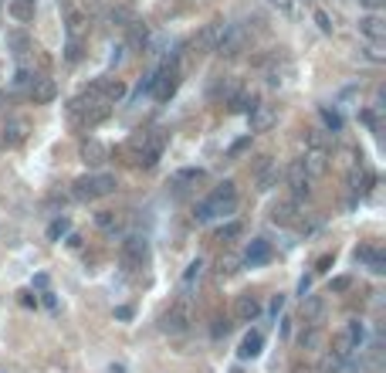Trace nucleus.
Masks as SVG:
<instances>
[{
	"label": "nucleus",
	"mask_w": 386,
	"mask_h": 373,
	"mask_svg": "<svg viewBox=\"0 0 386 373\" xmlns=\"http://www.w3.org/2000/svg\"><path fill=\"white\" fill-rule=\"evenodd\" d=\"M163 143H166V136H163V129H150V133H136L132 139L126 143V153L129 163L132 166H156L159 163V153H163Z\"/></svg>",
	"instance_id": "1"
},
{
	"label": "nucleus",
	"mask_w": 386,
	"mask_h": 373,
	"mask_svg": "<svg viewBox=\"0 0 386 373\" xmlns=\"http://www.w3.org/2000/svg\"><path fill=\"white\" fill-rule=\"evenodd\" d=\"M234 207H237V186L227 180V184L217 186V190H214L207 200H200V204H197V214H193V217H197L200 224H207L210 217H217V214H231Z\"/></svg>",
	"instance_id": "2"
},
{
	"label": "nucleus",
	"mask_w": 386,
	"mask_h": 373,
	"mask_svg": "<svg viewBox=\"0 0 386 373\" xmlns=\"http://www.w3.org/2000/svg\"><path fill=\"white\" fill-rule=\"evenodd\" d=\"M115 190V177L112 173H88V177H78L72 184V197L75 200H95Z\"/></svg>",
	"instance_id": "3"
},
{
	"label": "nucleus",
	"mask_w": 386,
	"mask_h": 373,
	"mask_svg": "<svg viewBox=\"0 0 386 373\" xmlns=\"http://www.w3.org/2000/svg\"><path fill=\"white\" fill-rule=\"evenodd\" d=\"M227 31H231V21H224V17H217V21H210V24L193 38V48L204 54V51H217L220 48V41L227 38Z\"/></svg>",
	"instance_id": "4"
},
{
	"label": "nucleus",
	"mask_w": 386,
	"mask_h": 373,
	"mask_svg": "<svg viewBox=\"0 0 386 373\" xmlns=\"http://www.w3.org/2000/svg\"><path fill=\"white\" fill-rule=\"evenodd\" d=\"M146 258H150V241L146 238L132 235V238L122 241V265L126 268H143Z\"/></svg>",
	"instance_id": "5"
},
{
	"label": "nucleus",
	"mask_w": 386,
	"mask_h": 373,
	"mask_svg": "<svg viewBox=\"0 0 386 373\" xmlns=\"http://www.w3.org/2000/svg\"><path fill=\"white\" fill-rule=\"evenodd\" d=\"M309 184H312V177L305 173L302 160H291V166H288V186H291V200H295V204H298V200H305V197L312 193Z\"/></svg>",
	"instance_id": "6"
},
{
	"label": "nucleus",
	"mask_w": 386,
	"mask_h": 373,
	"mask_svg": "<svg viewBox=\"0 0 386 373\" xmlns=\"http://www.w3.org/2000/svg\"><path fill=\"white\" fill-rule=\"evenodd\" d=\"M27 95H31V102H34V106H48V102L58 99V85H54L51 79H31Z\"/></svg>",
	"instance_id": "7"
},
{
	"label": "nucleus",
	"mask_w": 386,
	"mask_h": 373,
	"mask_svg": "<svg viewBox=\"0 0 386 373\" xmlns=\"http://www.w3.org/2000/svg\"><path fill=\"white\" fill-rule=\"evenodd\" d=\"M360 34L369 41V45H383L386 41V21L380 14H366V17H360Z\"/></svg>",
	"instance_id": "8"
},
{
	"label": "nucleus",
	"mask_w": 386,
	"mask_h": 373,
	"mask_svg": "<svg viewBox=\"0 0 386 373\" xmlns=\"http://www.w3.org/2000/svg\"><path fill=\"white\" fill-rule=\"evenodd\" d=\"M234 316L241 322H255L261 316V302H257L255 295H237L234 299Z\"/></svg>",
	"instance_id": "9"
},
{
	"label": "nucleus",
	"mask_w": 386,
	"mask_h": 373,
	"mask_svg": "<svg viewBox=\"0 0 386 373\" xmlns=\"http://www.w3.org/2000/svg\"><path fill=\"white\" fill-rule=\"evenodd\" d=\"M92 88L99 92V99H105V102H119V99L126 95V85L119 79H95Z\"/></svg>",
	"instance_id": "10"
},
{
	"label": "nucleus",
	"mask_w": 386,
	"mask_h": 373,
	"mask_svg": "<svg viewBox=\"0 0 386 373\" xmlns=\"http://www.w3.org/2000/svg\"><path fill=\"white\" fill-rule=\"evenodd\" d=\"M356 262L369 265V271H376V275H383L386 271V255L380 251V248H373V244H362L360 251H356Z\"/></svg>",
	"instance_id": "11"
},
{
	"label": "nucleus",
	"mask_w": 386,
	"mask_h": 373,
	"mask_svg": "<svg viewBox=\"0 0 386 373\" xmlns=\"http://www.w3.org/2000/svg\"><path fill=\"white\" fill-rule=\"evenodd\" d=\"M271 262V244L268 241H251L248 244V255H244V265L248 268H257V265H268Z\"/></svg>",
	"instance_id": "12"
},
{
	"label": "nucleus",
	"mask_w": 386,
	"mask_h": 373,
	"mask_svg": "<svg viewBox=\"0 0 386 373\" xmlns=\"http://www.w3.org/2000/svg\"><path fill=\"white\" fill-rule=\"evenodd\" d=\"M81 160L88 163V166H102V163L108 160V150H105L99 139H85V143H81Z\"/></svg>",
	"instance_id": "13"
},
{
	"label": "nucleus",
	"mask_w": 386,
	"mask_h": 373,
	"mask_svg": "<svg viewBox=\"0 0 386 373\" xmlns=\"http://www.w3.org/2000/svg\"><path fill=\"white\" fill-rule=\"evenodd\" d=\"M275 119H278L275 106H257L255 112H251V129H255V133H264V129L275 126Z\"/></svg>",
	"instance_id": "14"
},
{
	"label": "nucleus",
	"mask_w": 386,
	"mask_h": 373,
	"mask_svg": "<svg viewBox=\"0 0 386 373\" xmlns=\"http://www.w3.org/2000/svg\"><path fill=\"white\" fill-rule=\"evenodd\" d=\"M244 41H248V38H244V31H237V27L231 24V31H227V38L220 41V48H217V51H220V54H227V58H234V54H241V48H244Z\"/></svg>",
	"instance_id": "15"
},
{
	"label": "nucleus",
	"mask_w": 386,
	"mask_h": 373,
	"mask_svg": "<svg viewBox=\"0 0 386 373\" xmlns=\"http://www.w3.org/2000/svg\"><path fill=\"white\" fill-rule=\"evenodd\" d=\"M271 221H275V224H282V228L295 224V221H298V204H295V200H284V204H278V207L271 211Z\"/></svg>",
	"instance_id": "16"
},
{
	"label": "nucleus",
	"mask_w": 386,
	"mask_h": 373,
	"mask_svg": "<svg viewBox=\"0 0 386 373\" xmlns=\"http://www.w3.org/2000/svg\"><path fill=\"white\" fill-rule=\"evenodd\" d=\"M186 319H190V316H186V305H177V309L166 312L163 329H166V333H183V329H186Z\"/></svg>",
	"instance_id": "17"
},
{
	"label": "nucleus",
	"mask_w": 386,
	"mask_h": 373,
	"mask_svg": "<svg viewBox=\"0 0 386 373\" xmlns=\"http://www.w3.org/2000/svg\"><path fill=\"white\" fill-rule=\"evenodd\" d=\"M261 343H264V340H261V333H248V336L241 340L237 356H241V360H255L257 353H261Z\"/></svg>",
	"instance_id": "18"
},
{
	"label": "nucleus",
	"mask_w": 386,
	"mask_h": 373,
	"mask_svg": "<svg viewBox=\"0 0 386 373\" xmlns=\"http://www.w3.org/2000/svg\"><path fill=\"white\" fill-rule=\"evenodd\" d=\"M302 166H305V173H309V177H319V173H325V166H329V163H325V153H322V150H312L309 157L302 160Z\"/></svg>",
	"instance_id": "19"
},
{
	"label": "nucleus",
	"mask_w": 386,
	"mask_h": 373,
	"mask_svg": "<svg viewBox=\"0 0 386 373\" xmlns=\"http://www.w3.org/2000/svg\"><path fill=\"white\" fill-rule=\"evenodd\" d=\"M7 10H10V17H14V21H21V24L34 21V3H24V0H10V3H7Z\"/></svg>",
	"instance_id": "20"
},
{
	"label": "nucleus",
	"mask_w": 386,
	"mask_h": 373,
	"mask_svg": "<svg viewBox=\"0 0 386 373\" xmlns=\"http://www.w3.org/2000/svg\"><path fill=\"white\" fill-rule=\"evenodd\" d=\"M24 136H27V126L21 119H14V122H7V129H3V143H7V146H17V143H24Z\"/></svg>",
	"instance_id": "21"
},
{
	"label": "nucleus",
	"mask_w": 386,
	"mask_h": 373,
	"mask_svg": "<svg viewBox=\"0 0 386 373\" xmlns=\"http://www.w3.org/2000/svg\"><path fill=\"white\" fill-rule=\"evenodd\" d=\"M95 224L102 228L105 235H115V231L122 228V217H119L115 211H102V214H95Z\"/></svg>",
	"instance_id": "22"
},
{
	"label": "nucleus",
	"mask_w": 386,
	"mask_h": 373,
	"mask_svg": "<svg viewBox=\"0 0 386 373\" xmlns=\"http://www.w3.org/2000/svg\"><path fill=\"white\" fill-rule=\"evenodd\" d=\"M146 38H150V27L143 24V21H132V24H129V45H132V48H143Z\"/></svg>",
	"instance_id": "23"
},
{
	"label": "nucleus",
	"mask_w": 386,
	"mask_h": 373,
	"mask_svg": "<svg viewBox=\"0 0 386 373\" xmlns=\"http://www.w3.org/2000/svg\"><path fill=\"white\" fill-rule=\"evenodd\" d=\"M342 336H346V343H349V347L356 349V347L362 343V336H366V329H362V322H360V319H353L349 326H346V333H342Z\"/></svg>",
	"instance_id": "24"
},
{
	"label": "nucleus",
	"mask_w": 386,
	"mask_h": 373,
	"mask_svg": "<svg viewBox=\"0 0 386 373\" xmlns=\"http://www.w3.org/2000/svg\"><path fill=\"white\" fill-rule=\"evenodd\" d=\"M231 109H234V112H255L257 99H255V95H248V92H241V95H234V99H231Z\"/></svg>",
	"instance_id": "25"
},
{
	"label": "nucleus",
	"mask_w": 386,
	"mask_h": 373,
	"mask_svg": "<svg viewBox=\"0 0 386 373\" xmlns=\"http://www.w3.org/2000/svg\"><path fill=\"white\" fill-rule=\"evenodd\" d=\"M241 221H227V224H220L217 228V241H234V238H241Z\"/></svg>",
	"instance_id": "26"
},
{
	"label": "nucleus",
	"mask_w": 386,
	"mask_h": 373,
	"mask_svg": "<svg viewBox=\"0 0 386 373\" xmlns=\"http://www.w3.org/2000/svg\"><path fill=\"white\" fill-rule=\"evenodd\" d=\"M7 45L14 48V54H24L27 48H31V41H27V34H21V31H10V34H7Z\"/></svg>",
	"instance_id": "27"
},
{
	"label": "nucleus",
	"mask_w": 386,
	"mask_h": 373,
	"mask_svg": "<svg viewBox=\"0 0 386 373\" xmlns=\"http://www.w3.org/2000/svg\"><path fill=\"white\" fill-rule=\"evenodd\" d=\"M68 217H58V221H51V228H48V241H58V238H65L68 235Z\"/></svg>",
	"instance_id": "28"
},
{
	"label": "nucleus",
	"mask_w": 386,
	"mask_h": 373,
	"mask_svg": "<svg viewBox=\"0 0 386 373\" xmlns=\"http://www.w3.org/2000/svg\"><path fill=\"white\" fill-rule=\"evenodd\" d=\"M200 262H193V265L186 268V271H183V292H186V289H190V285H193V282H197V278H200Z\"/></svg>",
	"instance_id": "29"
},
{
	"label": "nucleus",
	"mask_w": 386,
	"mask_h": 373,
	"mask_svg": "<svg viewBox=\"0 0 386 373\" xmlns=\"http://www.w3.org/2000/svg\"><path fill=\"white\" fill-rule=\"evenodd\" d=\"M322 119H325V126H329L332 133L342 129V119H339V112H332V109H322Z\"/></svg>",
	"instance_id": "30"
},
{
	"label": "nucleus",
	"mask_w": 386,
	"mask_h": 373,
	"mask_svg": "<svg viewBox=\"0 0 386 373\" xmlns=\"http://www.w3.org/2000/svg\"><path fill=\"white\" fill-rule=\"evenodd\" d=\"M305 316H309V319H319V316H322V299H309V302H305Z\"/></svg>",
	"instance_id": "31"
},
{
	"label": "nucleus",
	"mask_w": 386,
	"mask_h": 373,
	"mask_svg": "<svg viewBox=\"0 0 386 373\" xmlns=\"http://www.w3.org/2000/svg\"><path fill=\"white\" fill-rule=\"evenodd\" d=\"M315 24H319V31H325V34H332V21H329V14H322V10H315Z\"/></svg>",
	"instance_id": "32"
},
{
	"label": "nucleus",
	"mask_w": 386,
	"mask_h": 373,
	"mask_svg": "<svg viewBox=\"0 0 386 373\" xmlns=\"http://www.w3.org/2000/svg\"><path fill=\"white\" fill-rule=\"evenodd\" d=\"M353 285V278L349 275H339V278H332V292H346Z\"/></svg>",
	"instance_id": "33"
},
{
	"label": "nucleus",
	"mask_w": 386,
	"mask_h": 373,
	"mask_svg": "<svg viewBox=\"0 0 386 373\" xmlns=\"http://www.w3.org/2000/svg\"><path fill=\"white\" fill-rule=\"evenodd\" d=\"M248 146H251V136H244V139H237V143H234V146H231V157H241V153H244Z\"/></svg>",
	"instance_id": "34"
},
{
	"label": "nucleus",
	"mask_w": 386,
	"mask_h": 373,
	"mask_svg": "<svg viewBox=\"0 0 386 373\" xmlns=\"http://www.w3.org/2000/svg\"><path fill=\"white\" fill-rule=\"evenodd\" d=\"M332 262H335V255H322V258L315 262V271H329V268H332Z\"/></svg>",
	"instance_id": "35"
},
{
	"label": "nucleus",
	"mask_w": 386,
	"mask_h": 373,
	"mask_svg": "<svg viewBox=\"0 0 386 373\" xmlns=\"http://www.w3.org/2000/svg\"><path fill=\"white\" fill-rule=\"evenodd\" d=\"M81 58V41H68V61H78Z\"/></svg>",
	"instance_id": "36"
},
{
	"label": "nucleus",
	"mask_w": 386,
	"mask_h": 373,
	"mask_svg": "<svg viewBox=\"0 0 386 373\" xmlns=\"http://www.w3.org/2000/svg\"><path fill=\"white\" fill-rule=\"evenodd\" d=\"M227 329H231V326H227V322H224V319H217V326H214V340H220V336H224V333H227Z\"/></svg>",
	"instance_id": "37"
},
{
	"label": "nucleus",
	"mask_w": 386,
	"mask_h": 373,
	"mask_svg": "<svg viewBox=\"0 0 386 373\" xmlns=\"http://www.w3.org/2000/svg\"><path fill=\"white\" fill-rule=\"evenodd\" d=\"M360 3H362V7H369V10H380L386 0H360Z\"/></svg>",
	"instance_id": "38"
},
{
	"label": "nucleus",
	"mask_w": 386,
	"mask_h": 373,
	"mask_svg": "<svg viewBox=\"0 0 386 373\" xmlns=\"http://www.w3.org/2000/svg\"><path fill=\"white\" fill-rule=\"evenodd\" d=\"M115 316H119V319H132V309H129V305H119Z\"/></svg>",
	"instance_id": "39"
},
{
	"label": "nucleus",
	"mask_w": 386,
	"mask_h": 373,
	"mask_svg": "<svg viewBox=\"0 0 386 373\" xmlns=\"http://www.w3.org/2000/svg\"><path fill=\"white\" fill-rule=\"evenodd\" d=\"M24 3H34V0H24Z\"/></svg>",
	"instance_id": "40"
}]
</instances>
